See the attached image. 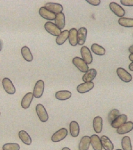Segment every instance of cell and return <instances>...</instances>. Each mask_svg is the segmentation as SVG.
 Listing matches in <instances>:
<instances>
[{
	"label": "cell",
	"instance_id": "cell-1",
	"mask_svg": "<svg viewBox=\"0 0 133 150\" xmlns=\"http://www.w3.org/2000/svg\"><path fill=\"white\" fill-rule=\"evenodd\" d=\"M36 112L40 120L42 122H46L49 119V115L45 108L43 105L38 104L36 107Z\"/></svg>",
	"mask_w": 133,
	"mask_h": 150
},
{
	"label": "cell",
	"instance_id": "cell-2",
	"mask_svg": "<svg viewBox=\"0 0 133 150\" xmlns=\"http://www.w3.org/2000/svg\"><path fill=\"white\" fill-rule=\"evenodd\" d=\"M68 132L65 128H62L56 132L52 136V141L54 143H57L64 140L68 135Z\"/></svg>",
	"mask_w": 133,
	"mask_h": 150
},
{
	"label": "cell",
	"instance_id": "cell-3",
	"mask_svg": "<svg viewBox=\"0 0 133 150\" xmlns=\"http://www.w3.org/2000/svg\"><path fill=\"white\" fill-rule=\"evenodd\" d=\"M73 64L82 73H86L89 70L87 64L81 58L75 57L73 59Z\"/></svg>",
	"mask_w": 133,
	"mask_h": 150
},
{
	"label": "cell",
	"instance_id": "cell-4",
	"mask_svg": "<svg viewBox=\"0 0 133 150\" xmlns=\"http://www.w3.org/2000/svg\"><path fill=\"white\" fill-rule=\"evenodd\" d=\"M44 28L46 31L53 36L58 37L62 32L61 30L57 27L56 24L51 22L46 23Z\"/></svg>",
	"mask_w": 133,
	"mask_h": 150
},
{
	"label": "cell",
	"instance_id": "cell-5",
	"mask_svg": "<svg viewBox=\"0 0 133 150\" xmlns=\"http://www.w3.org/2000/svg\"><path fill=\"white\" fill-rule=\"evenodd\" d=\"M44 82L43 80H40L36 82L33 90V94L35 97L40 98L42 96L44 91Z\"/></svg>",
	"mask_w": 133,
	"mask_h": 150
},
{
	"label": "cell",
	"instance_id": "cell-6",
	"mask_svg": "<svg viewBox=\"0 0 133 150\" xmlns=\"http://www.w3.org/2000/svg\"><path fill=\"white\" fill-rule=\"evenodd\" d=\"M2 85L6 92L10 95H13L16 92V88L12 81L8 78H5L2 80Z\"/></svg>",
	"mask_w": 133,
	"mask_h": 150
},
{
	"label": "cell",
	"instance_id": "cell-7",
	"mask_svg": "<svg viewBox=\"0 0 133 150\" xmlns=\"http://www.w3.org/2000/svg\"><path fill=\"white\" fill-rule=\"evenodd\" d=\"M44 7L48 10L56 15L61 13L63 10V6L61 4L55 3H47L45 5Z\"/></svg>",
	"mask_w": 133,
	"mask_h": 150
},
{
	"label": "cell",
	"instance_id": "cell-8",
	"mask_svg": "<svg viewBox=\"0 0 133 150\" xmlns=\"http://www.w3.org/2000/svg\"><path fill=\"white\" fill-rule=\"evenodd\" d=\"M117 74L118 77L123 82L129 83L132 80V76L126 70L122 68H119L117 70Z\"/></svg>",
	"mask_w": 133,
	"mask_h": 150
},
{
	"label": "cell",
	"instance_id": "cell-9",
	"mask_svg": "<svg viewBox=\"0 0 133 150\" xmlns=\"http://www.w3.org/2000/svg\"><path fill=\"white\" fill-rule=\"evenodd\" d=\"M109 7L110 10L119 17L122 18L124 16L125 14L124 9L118 4L115 2H111L110 4Z\"/></svg>",
	"mask_w": 133,
	"mask_h": 150
},
{
	"label": "cell",
	"instance_id": "cell-10",
	"mask_svg": "<svg viewBox=\"0 0 133 150\" xmlns=\"http://www.w3.org/2000/svg\"><path fill=\"white\" fill-rule=\"evenodd\" d=\"M82 59L88 64H90L93 62V56L90 50L86 46H83L81 49Z\"/></svg>",
	"mask_w": 133,
	"mask_h": 150
},
{
	"label": "cell",
	"instance_id": "cell-11",
	"mask_svg": "<svg viewBox=\"0 0 133 150\" xmlns=\"http://www.w3.org/2000/svg\"><path fill=\"white\" fill-rule=\"evenodd\" d=\"M133 130V122H128L117 128V132L119 135H124Z\"/></svg>",
	"mask_w": 133,
	"mask_h": 150
},
{
	"label": "cell",
	"instance_id": "cell-12",
	"mask_svg": "<svg viewBox=\"0 0 133 150\" xmlns=\"http://www.w3.org/2000/svg\"><path fill=\"white\" fill-rule=\"evenodd\" d=\"M94 87V84L93 82H85L82 83L77 86V90L79 93L84 94L88 92Z\"/></svg>",
	"mask_w": 133,
	"mask_h": 150
},
{
	"label": "cell",
	"instance_id": "cell-13",
	"mask_svg": "<svg viewBox=\"0 0 133 150\" xmlns=\"http://www.w3.org/2000/svg\"><path fill=\"white\" fill-rule=\"evenodd\" d=\"M87 36V30L86 28H81L79 29L77 34L78 44L83 46L85 43Z\"/></svg>",
	"mask_w": 133,
	"mask_h": 150
},
{
	"label": "cell",
	"instance_id": "cell-14",
	"mask_svg": "<svg viewBox=\"0 0 133 150\" xmlns=\"http://www.w3.org/2000/svg\"><path fill=\"white\" fill-rule=\"evenodd\" d=\"M39 14L42 17L50 21L54 20L56 19V14L48 10L44 7L40 8L39 10Z\"/></svg>",
	"mask_w": 133,
	"mask_h": 150
},
{
	"label": "cell",
	"instance_id": "cell-15",
	"mask_svg": "<svg viewBox=\"0 0 133 150\" xmlns=\"http://www.w3.org/2000/svg\"><path fill=\"white\" fill-rule=\"evenodd\" d=\"M34 94L32 93H28L24 96L22 100L21 101V106L24 109H27L29 108L31 105V103L32 102L34 98Z\"/></svg>",
	"mask_w": 133,
	"mask_h": 150
},
{
	"label": "cell",
	"instance_id": "cell-16",
	"mask_svg": "<svg viewBox=\"0 0 133 150\" xmlns=\"http://www.w3.org/2000/svg\"><path fill=\"white\" fill-rule=\"evenodd\" d=\"M128 118L126 115H120L111 123V126L114 128H118L127 122Z\"/></svg>",
	"mask_w": 133,
	"mask_h": 150
},
{
	"label": "cell",
	"instance_id": "cell-17",
	"mask_svg": "<svg viewBox=\"0 0 133 150\" xmlns=\"http://www.w3.org/2000/svg\"><path fill=\"white\" fill-rule=\"evenodd\" d=\"M91 144L94 150H102L101 139L97 135H93L90 137Z\"/></svg>",
	"mask_w": 133,
	"mask_h": 150
},
{
	"label": "cell",
	"instance_id": "cell-18",
	"mask_svg": "<svg viewBox=\"0 0 133 150\" xmlns=\"http://www.w3.org/2000/svg\"><path fill=\"white\" fill-rule=\"evenodd\" d=\"M97 74V72L95 69H91L88 70L84 76H83L82 79L85 82H92L94 79L95 78Z\"/></svg>",
	"mask_w": 133,
	"mask_h": 150
},
{
	"label": "cell",
	"instance_id": "cell-19",
	"mask_svg": "<svg viewBox=\"0 0 133 150\" xmlns=\"http://www.w3.org/2000/svg\"><path fill=\"white\" fill-rule=\"evenodd\" d=\"M77 34H78V31L75 28H72L69 31V41L70 44L72 46H76L78 44Z\"/></svg>",
	"mask_w": 133,
	"mask_h": 150
},
{
	"label": "cell",
	"instance_id": "cell-20",
	"mask_svg": "<svg viewBox=\"0 0 133 150\" xmlns=\"http://www.w3.org/2000/svg\"><path fill=\"white\" fill-rule=\"evenodd\" d=\"M100 139L102 147L105 150H113L114 149L113 143L108 137L102 136Z\"/></svg>",
	"mask_w": 133,
	"mask_h": 150
},
{
	"label": "cell",
	"instance_id": "cell-21",
	"mask_svg": "<svg viewBox=\"0 0 133 150\" xmlns=\"http://www.w3.org/2000/svg\"><path fill=\"white\" fill-rule=\"evenodd\" d=\"M90 137L85 136L83 137L80 140L79 145V150H88L90 146Z\"/></svg>",
	"mask_w": 133,
	"mask_h": 150
},
{
	"label": "cell",
	"instance_id": "cell-22",
	"mask_svg": "<svg viewBox=\"0 0 133 150\" xmlns=\"http://www.w3.org/2000/svg\"><path fill=\"white\" fill-rule=\"evenodd\" d=\"M93 128L96 133H101L103 128V119L101 117H96L93 120Z\"/></svg>",
	"mask_w": 133,
	"mask_h": 150
},
{
	"label": "cell",
	"instance_id": "cell-23",
	"mask_svg": "<svg viewBox=\"0 0 133 150\" xmlns=\"http://www.w3.org/2000/svg\"><path fill=\"white\" fill-rule=\"evenodd\" d=\"M55 24L61 30L63 29L65 26V15L63 13L57 14L55 19Z\"/></svg>",
	"mask_w": 133,
	"mask_h": 150
},
{
	"label": "cell",
	"instance_id": "cell-24",
	"mask_svg": "<svg viewBox=\"0 0 133 150\" xmlns=\"http://www.w3.org/2000/svg\"><path fill=\"white\" fill-rule=\"evenodd\" d=\"M70 132L73 137L76 138L78 136L80 133V127L76 121H72L70 124Z\"/></svg>",
	"mask_w": 133,
	"mask_h": 150
},
{
	"label": "cell",
	"instance_id": "cell-25",
	"mask_svg": "<svg viewBox=\"0 0 133 150\" xmlns=\"http://www.w3.org/2000/svg\"><path fill=\"white\" fill-rule=\"evenodd\" d=\"M72 96V93L68 91H60L56 93L55 97L57 99L64 101L70 99Z\"/></svg>",
	"mask_w": 133,
	"mask_h": 150
},
{
	"label": "cell",
	"instance_id": "cell-26",
	"mask_svg": "<svg viewBox=\"0 0 133 150\" xmlns=\"http://www.w3.org/2000/svg\"><path fill=\"white\" fill-rule=\"evenodd\" d=\"M19 137L23 143L26 145H30L32 142L31 137L30 136L27 132L24 130H21L19 132Z\"/></svg>",
	"mask_w": 133,
	"mask_h": 150
},
{
	"label": "cell",
	"instance_id": "cell-27",
	"mask_svg": "<svg viewBox=\"0 0 133 150\" xmlns=\"http://www.w3.org/2000/svg\"><path fill=\"white\" fill-rule=\"evenodd\" d=\"M21 54L24 59L27 62H32L33 60L31 51L27 46H24L21 49Z\"/></svg>",
	"mask_w": 133,
	"mask_h": 150
},
{
	"label": "cell",
	"instance_id": "cell-28",
	"mask_svg": "<svg viewBox=\"0 0 133 150\" xmlns=\"http://www.w3.org/2000/svg\"><path fill=\"white\" fill-rule=\"evenodd\" d=\"M69 31L68 30L62 31L60 35H59L56 38V42L57 44L58 45H62L66 41V40L68 39V38H69Z\"/></svg>",
	"mask_w": 133,
	"mask_h": 150
},
{
	"label": "cell",
	"instance_id": "cell-29",
	"mask_svg": "<svg viewBox=\"0 0 133 150\" xmlns=\"http://www.w3.org/2000/svg\"><path fill=\"white\" fill-rule=\"evenodd\" d=\"M91 50L95 54L99 56H103L106 53L104 48L97 44H93L91 46Z\"/></svg>",
	"mask_w": 133,
	"mask_h": 150
},
{
	"label": "cell",
	"instance_id": "cell-30",
	"mask_svg": "<svg viewBox=\"0 0 133 150\" xmlns=\"http://www.w3.org/2000/svg\"><path fill=\"white\" fill-rule=\"evenodd\" d=\"M118 23L121 26L124 27H133V19L127 18H121L119 19Z\"/></svg>",
	"mask_w": 133,
	"mask_h": 150
},
{
	"label": "cell",
	"instance_id": "cell-31",
	"mask_svg": "<svg viewBox=\"0 0 133 150\" xmlns=\"http://www.w3.org/2000/svg\"><path fill=\"white\" fill-rule=\"evenodd\" d=\"M122 147L123 150H132L131 141L129 137H123L122 140Z\"/></svg>",
	"mask_w": 133,
	"mask_h": 150
},
{
	"label": "cell",
	"instance_id": "cell-32",
	"mask_svg": "<svg viewBox=\"0 0 133 150\" xmlns=\"http://www.w3.org/2000/svg\"><path fill=\"white\" fill-rule=\"evenodd\" d=\"M20 146L18 144L7 143L3 146V150H20Z\"/></svg>",
	"mask_w": 133,
	"mask_h": 150
},
{
	"label": "cell",
	"instance_id": "cell-33",
	"mask_svg": "<svg viewBox=\"0 0 133 150\" xmlns=\"http://www.w3.org/2000/svg\"><path fill=\"white\" fill-rule=\"evenodd\" d=\"M119 115L120 112L118 110L113 109L111 110L108 116V120L110 123H112Z\"/></svg>",
	"mask_w": 133,
	"mask_h": 150
},
{
	"label": "cell",
	"instance_id": "cell-34",
	"mask_svg": "<svg viewBox=\"0 0 133 150\" xmlns=\"http://www.w3.org/2000/svg\"><path fill=\"white\" fill-rule=\"evenodd\" d=\"M120 2L123 5L128 7H133V0H121Z\"/></svg>",
	"mask_w": 133,
	"mask_h": 150
},
{
	"label": "cell",
	"instance_id": "cell-35",
	"mask_svg": "<svg viewBox=\"0 0 133 150\" xmlns=\"http://www.w3.org/2000/svg\"><path fill=\"white\" fill-rule=\"evenodd\" d=\"M86 1L91 5L95 6H97L99 5L101 3L100 0H87Z\"/></svg>",
	"mask_w": 133,
	"mask_h": 150
},
{
	"label": "cell",
	"instance_id": "cell-36",
	"mask_svg": "<svg viewBox=\"0 0 133 150\" xmlns=\"http://www.w3.org/2000/svg\"><path fill=\"white\" fill-rule=\"evenodd\" d=\"M129 70H130V71H133V62L131 63L130 64V65H129Z\"/></svg>",
	"mask_w": 133,
	"mask_h": 150
},
{
	"label": "cell",
	"instance_id": "cell-37",
	"mask_svg": "<svg viewBox=\"0 0 133 150\" xmlns=\"http://www.w3.org/2000/svg\"><path fill=\"white\" fill-rule=\"evenodd\" d=\"M129 51L130 52V53L131 54H133V45L129 47Z\"/></svg>",
	"mask_w": 133,
	"mask_h": 150
},
{
	"label": "cell",
	"instance_id": "cell-38",
	"mask_svg": "<svg viewBox=\"0 0 133 150\" xmlns=\"http://www.w3.org/2000/svg\"><path fill=\"white\" fill-rule=\"evenodd\" d=\"M129 60H130L131 61L133 62V54H130V55H129Z\"/></svg>",
	"mask_w": 133,
	"mask_h": 150
},
{
	"label": "cell",
	"instance_id": "cell-39",
	"mask_svg": "<svg viewBox=\"0 0 133 150\" xmlns=\"http://www.w3.org/2000/svg\"><path fill=\"white\" fill-rule=\"evenodd\" d=\"M2 46H3V43L1 40H0V52L1 51L2 49Z\"/></svg>",
	"mask_w": 133,
	"mask_h": 150
},
{
	"label": "cell",
	"instance_id": "cell-40",
	"mask_svg": "<svg viewBox=\"0 0 133 150\" xmlns=\"http://www.w3.org/2000/svg\"><path fill=\"white\" fill-rule=\"evenodd\" d=\"M62 150H70V149L69 148H67V147H65V148H63L62 149Z\"/></svg>",
	"mask_w": 133,
	"mask_h": 150
},
{
	"label": "cell",
	"instance_id": "cell-41",
	"mask_svg": "<svg viewBox=\"0 0 133 150\" xmlns=\"http://www.w3.org/2000/svg\"><path fill=\"white\" fill-rule=\"evenodd\" d=\"M121 150V149H117V150Z\"/></svg>",
	"mask_w": 133,
	"mask_h": 150
},
{
	"label": "cell",
	"instance_id": "cell-42",
	"mask_svg": "<svg viewBox=\"0 0 133 150\" xmlns=\"http://www.w3.org/2000/svg\"><path fill=\"white\" fill-rule=\"evenodd\" d=\"M0 116H1V112H0Z\"/></svg>",
	"mask_w": 133,
	"mask_h": 150
}]
</instances>
